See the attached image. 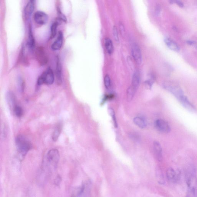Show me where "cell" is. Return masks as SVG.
<instances>
[{
    "instance_id": "6da1fadb",
    "label": "cell",
    "mask_w": 197,
    "mask_h": 197,
    "mask_svg": "<svg viewBox=\"0 0 197 197\" xmlns=\"http://www.w3.org/2000/svg\"><path fill=\"white\" fill-rule=\"evenodd\" d=\"M60 159L59 152L56 149L48 151L43 160L42 173L46 177L50 175L56 169Z\"/></svg>"
},
{
    "instance_id": "7a4b0ae2",
    "label": "cell",
    "mask_w": 197,
    "mask_h": 197,
    "mask_svg": "<svg viewBox=\"0 0 197 197\" xmlns=\"http://www.w3.org/2000/svg\"><path fill=\"white\" fill-rule=\"evenodd\" d=\"M16 144L19 156L23 158L31 149V143L23 136L19 135L16 137Z\"/></svg>"
},
{
    "instance_id": "3957f363",
    "label": "cell",
    "mask_w": 197,
    "mask_h": 197,
    "mask_svg": "<svg viewBox=\"0 0 197 197\" xmlns=\"http://www.w3.org/2000/svg\"><path fill=\"white\" fill-rule=\"evenodd\" d=\"M186 181L188 186L187 197H197V179L195 174L188 173Z\"/></svg>"
},
{
    "instance_id": "277c9868",
    "label": "cell",
    "mask_w": 197,
    "mask_h": 197,
    "mask_svg": "<svg viewBox=\"0 0 197 197\" xmlns=\"http://www.w3.org/2000/svg\"><path fill=\"white\" fill-rule=\"evenodd\" d=\"M162 85L164 88L172 93L179 100L184 96L182 89L175 82L167 81Z\"/></svg>"
},
{
    "instance_id": "5b68a950",
    "label": "cell",
    "mask_w": 197,
    "mask_h": 197,
    "mask_svg": "<svg viewBox=\"0 0 197 197\" xmlns=\"http://www.w3.org/2000/svg\"><path fill=\"white\" fill-rule=\"evenodd\" d=\"M55 80V74L53 70L49 67L39 77L37 81V85H52L53 84Z\"/></svg>"
},
{
    "instance_id": "8992f818",
    "label": "cell",
    "mask_w": 197,
    "mask_h": 197,
    "mask_svg": "<svg viewBox=\"0 0 197 197\" xmlns=\"http://www.w3.org/2000/svg\"><path fill=\"white\" fill-rule=\"evenodd\" d=\"M35 55L36 59L40 66H45L47 64L49 59L44 48L41 47H37L36 50Z\"/></svg>"
},
{
    "instance_id": "52a82bcc",
    "label": "cell",
    "mask_w": 197,
    "mask_h": 197,
    "mask_svg": "<svg viewBox=\"0 0 197 197\" xmlns=\"http://www.w3.org/2000/svg\"><path fill=\"white\" fill-rule=\"evenodd\" d=\"M36 1L31 0L25 6L24 10V17L25 20H29L35 9Z\"/></svg>"
},
{
    "instance_id": "ba28073f",
    "label": "cell",
    "mask_w": 197,
    "mask_h": 197,
    "mask_svg": "<svg viewBox=\"0 0 197 197\" xmlns=\"http://www.w3.org/2000/svg\"><path fill=\"white\" fill-rule=\"evenodd\" d=\"M154 124L156 128L162 133H168L170 131L171 128L169 124L165 120L161 119L156 120Z\"/></svg>"
},
{
    "instance_id": "9c48e42d",
    "label": "cell",
    "mask_w": 197,
    "mask_h": 197,
    "mask_svg": "<svg viewBox=\"0 0 197 197\" xmlns=\"http://www.w3.org/2000/svg\"><path fill=\"white\" fill-rule=\"evenodd\" d=\"M34 20L38 25H45L49 20V16L46 13L43 11H38L36 12L34 16Z\"/></svg>"
},
{
    "instance_id": "30bf717a",
    "label": "cell",
    "mask_w": 197,
    "mask_h": 197,
    "mask_svg": "<svg viewBox=\"0 0 197 197\" xmlns=\"http://www.w3.org/2000/svg\"><path fill=\"white\" fill-rule=\"evenodd\" d=\"M132 55L136 62L140 64L142 61V53L140 48L136 43H134L132 47Z\"/></svg>"
},
{
    "instance_id": "8fae6325",
    "label": "cell",
    "mask_w": 197,
    "mask_h": 197,
    "mask_svg": "<svg viewBox=\"0 0 197 197\" xmlns=\"http://www.w3.org/2000/svg\"><path fill=\"white\" fill-rule=\"evenodd\" d=\"M55 75L57 84L58 85H61L63 81L62 67L59 57L57 58Z\"/></svg>"
},
{
    "instance_id": "7c38bea8",
    "label": "cell",
    "mask_w": 197,
    "mask_h": 197,
    "mask_svg": "<svg viewBox=\"0 0 197 197\" xmlns=\"http://www.w3.org/2000/svg\"><path fill=\"white\" fill-rule=\"evenodd\" d=\"M63 42V34L62 31H59L58 37L55 41L52 44L51 49L53 51H57L61 49Z\"/></svg>"
},
{
    "instance_id": "4fadbf2b",
    "label": "cell",
    "mask_w": 197,
    "mask_h": 197,
    "mask_svg": "<svg viewBox=\"0 0 197 197\" xmlns=\"http://www.w3.org/2000/svg\"><path fill=\"white\" fill-rule=\"evenodd\" d=\"M35 40L32 31L31 25H30L28 28V36L27 46L29 50L33 51L35 47Z\"/></svg>"
},
{
    "instance_id": "5bb4252c",
    "label": "cell",
    "mask_w": 197,
    "mask_h": 197,
    "mask_svg": "<svg viewBox=\"0 0 197 197\" xmlns=\"http://www.w3.org/2000/svg\"><path fill=\"white\" fill-rule=\"evenodd\" d=\"M141 77L139 72L135 71L133 74L132 79V85L131 87L136 91L140 84Z\"/></svg>"
},
{
    "instance_id": "9a60e30c",
    "label": "cell",
    "mask_w": 197,
    "mask_h": 197,
    "mask_svg": "<svg viewBox=\"0 0 197 197\" xmlns=\"http://www.w3.org/2000/svg\"><path fill=\"white\" fill-rule=\"evenodd\" d=\"M6 100L7 103L10 107V109L13 110L16 104V97L13 92L9 91L6 94Z\"/></svg>"
},
{
    "instance_id": "2e32d148",
    "label": "cell",
    "mask_w": 197,
    "mask_h": 197,
    "mask_svg": "<svg viewBox=\"0 0 197 197\" xmlns=\"http://www.w3.org/2000/svg\"><path fill=\"white\" fill-rule=\"evenodd\" d=\"M153 147L155 154L157 160L161 161L162 159V148L160 143L157 141H154L153 144Z\"/></svg>"
},
{
    "instance_id": "e0dca14e",
    "label": "cell",
    "mask_w": 197,
    "mask_h": 197,
    "mask_svg": "<svg viewBox=\"0 0 197 197\" xmlns=\"http://www.w3.org/2000/svg\"><path fill=\"white\" fill-rule=\"evenodd\" d=\"M179 101L188 110L190 111L191 112H195V107L191 103H190V102L188 100V98L185 96H183L179 100Z\"/></svg>"
},
{
    "instance_id": "ac0fdd59",
    "label": "cell",
    "mask_w": 197,
    "mask_h": 197,
    "mask_svg": "<svg viewBox=\"0 0 197 197\" xmlns=\"http://www.w3.org/2000/svg\"><path fill=\"white\" fill-rule=\"evenodd\" d=\"M164 41L167 46L171 50L176 52H178L180 51V48L178 45L171 39L166 37L164 40Z\"/></svg>"
},
{
    "instance_id": "d6986e66",
    "label": "cell",
    "mask_w": 197,
    "mask_h": 197,
    "mask_svg": "<svg viewBox=\"0 0 197 197\" xmlns=\"http://www.w3.org/2000/svg\"><path fill=\"white\" fill-rule=\"evenodd\" d=\"M166 175L168 180L170 181L175 182L178 180V174L172 168H170L166 172Z\"/></svg>"
},
{
    "instance_id": "ffe728a7",
    "label": "cell",
    "mask_w": 197,
    "mask_h": 197,
    "mask_svg": "<svg viewBox=\"0 0 197 197\" xmlns=\"http://www.w3.org/2000/svg\"><path fill=\"white\" fill-rule=\"evenodd\" d=\"M134 123L138 127L141 129L145 128L147 126V122L145 119L142 117H136L134 118Z\"/></svg>"
},
{
    "instance_id": "44dd1931",
    "label": "cell",
    "mask_w": 197,
    "mask_h": 197,
    "mask_svg": "<svg viewBox=\"0 0 197 197\" xmlns=\"http://www.w3.org/2000/svg\"><path fill=\"white\" fill-rule=\"evenodd\" d=\"M104 44L105 47L109 55H111L113 53L114 51L113 45L112 40L109 38H106L104 40Z\"/></svg>"
},
{
    "instance_id": "7402d4cb",
    "label": "cell",
    "mask_w": 197,
    "mask_h": 197,
    "mask_svg": "<svg viewBox=\"0 0 197 197\" xmlns=\"http://www.w3.org/2000/svg\"><path fill=\"white\" fill-rule=\"evenodd\" d=\"M62 127L61 124H59L56 126L52 134V140L55 142L58 140L61 133Z\"/></svg>"
},
{
    "instance_id": "603a6c76",
    "label": "cell",
    "mask_w": 197,
    "mask_h": 197,
    "mask_svg": "<svg viewBox=\"0 0 197 197\" xmlns=\"http://www.w3.org/2000/svg\"><path fill=\"white\" fill-rule=\"evenodd\" d=\"M59 22L56 21L52 24L51 28L50 39H52L55 37L57 34V28L59 25Z\"/></svg>"
},
{
    "instance_id": "cb8c5ba5",
    "label": "cell",
    "mask_w": 197,
    "mask_h": 197,
    "mask_svg": "<svg viewBox=\"0 0 197 197\" xmlns=\"http://www.w3.org/2000/svg\"><path fill=\"white\" fill-rule=\"evenodd\" d=\"M18 89L21 93H23L25 91V81L21 77H19L17 79Z\"/></svg>"
},
{
    "instance_id": "d4e9b609",
    "label": "cell",
    "mask_w": 197,
    "mask_h": 197,
    "mask_svg": "<svg viewBox=\"0 0 197 197\" xmlns=\"http://www.w3.org/2000/svg\"><path fill=\"white\" fill-rule=\"evenodd\" d=\"M13 111L15 115L18 118H21L23 115L24 111L21 107L17 105L14 109H13Z\"/></svg>"
},
{
    "instance_id": "484cf974",
    "label": "cell",
    "mask_w": 197,
    "mask_h": 197,
    "mask_svg": "<svg viewBox=\"0 0 197 197\" xmlns=\"http://www.w3.org/2000/svg\"><path fill=\"white\" fill-rule=\"evenodd\" d=\"M136 91L133 89L131 87H130L128 89L127 93V97L128 101H131L133 100L135 95Z\"/></svg>"
},
{
    "instance_id": "4316f807",
    "label": "cell",
    "mask_w": 197,
    "mask_h": 197,
    "mask_svg": "<svg viewBox=\"0 0 197 197\" xmlns=\"http://www.w3.org/2000/svg\"><path fill=\"white\" fill-rule=\"evenodd\" d=\"M57 13L58 16V19L60 21H62L64 22H66L67 18L66 17L65 15L62 12L61 8L59 6L57 7Z\"/></svg>"
},
{
    "instance_id": "83f0119b",
    "label": "cell",
    "mask_w": 197,
    "mask_h": 197,
    "mask_svg": "<svg viewBox=\"0 0 197 197\" xmlns=\"http://www.w3.org/2000/svg\"><path fill=\"white\" fill-rule=\"evenodd\" d=\"M108 112H109L110 115L111 116V118H112V121L114 122V126H115V127H118V124H117L115 112H114L113 109H112V108H109L108 109Z\"/></svg>"
},
{
    "instance_id": "f1b7e54d",
    "label": "cell",
    "mask_w": 197,
    "mask_h": 197,
    "mask_svg": "<svg viewBox=\"0 0 197 197\" xmlns=\"http://www.w3.org/2000/svg\"><path fill=\"white\" fill-rule=\"evenodd\" d=\"M104 84L105 87L107 89H110L111 86L110 78L108 75L105 76L104 78Z\"/></svg>"
},
{
    "instance_id": "f546056e",
    "label": "cell",
    "mask_w": 197,
    "mask_h": 197,
    "mask_svg": "<svg viewBox=\"0 0 197 197\" xmlns=\"http://www.w3.org/2000/svg\"><path fill=\"white\" fill-rule=\"evenodd\" d=\"M129 138L133 140V141H136L137 142H139L140 140V136L137 133H131L129 134Z\"/></svg>"
},
{
    "instance_id": "4dcf8cb0",
    "label": "cell",
    "mask_w": 197,
    "mask_h": 197,
    "mask_svg": "<svg viewBox=\"0 0 197 197\" xmlns=\"http://www.w3.org/2000/svg\"><path fill=\"white\" fill-rule=\"evenodd\" d=\"M20 59L22 62L25 64H27L28 63V61H27L26 57L25 56V49L22 47L21 51V52Z\"/></svg>"
},
{
    "instance_id": "1f68e13d",
    "label": "cell",
    "mask_w": 197,
    "mask_h": 197,
    "mask_svg": "<svg viewBox=\"0 0 197 197\" xmlns=\"http://www.w3.org/2000/svg\"><path fill=\"white\" fill-rule=\"evenodd\" d=\"M154 77L152 76L150 79L146 81L145 82V85L149 89H151L154 83Z\"/></svg>"
},
{
    "instance_id": "d6a6232c",
    "label": "cell",
    "mask_w": 197,
    "mask_h": 197,
    "mask_svg": "<svg viewBox=\"0 0 197 197\" xmlns=\"http://www.w3.org/2000/svg\"><path fill=\"white\" fill-rule=\"evenodd\" d=\"M113 34L114 38L115 41H116L117 43H119V38L118 30H117L116 27V26H114L113 28Z\"/></svg>"
},
{
    "instance_id": "836d02e7",
    "label": "cell",
    "mask_w": 197,
    "mask_h": 197,
    "mask_svg": "<svg viewBox=\"0 0 197 197\" xmlns=\"http://www.w3.org/2000/svg\"><path fill=\"white\" fill-rule=\"evenodd\" d=\"M161 10V8L160 6L159 5H157L156 7L155 13L156 16H159L160 14Z\"/></svg>"
},
{
    "instance_id": "e575fe53",
    "label": "cell",
    "mask_w": 197,
    "mask_h": 197,
    "mask_svg": "<svg viewBox=\"0 0 197 197\" xmlns=\"http://www.w3.org/2000/svg\"><path fill=\"white\" fill-rule=\"evenodd\" d=\"M187 43L189 45L194 46L197 49V43L196 42L192 41V40H188Z\"/></svg>"
},
{
    "instance_id": "d590c367",
    "label": "cell",
    "mask_w": 197,
    "mask_h": 197,
    "mask_svg": "<svg viewBox=\"0 0 197 197\" xmlns=\"http://www.w3.org/2000/svg\"><path fill=\"white\" fill-rule=\"evenodd\" d=\"M174 3L177 4V5L179 6V7H183L184 6V4H183V3L180 1H174Z\"/></svg>"
},
{
    "instance_id": "8d00e7d4",
    "label": "cell",
    "mask_w": 197,
    "mask_h": 197,
    "mask_svg": "<svg viewBox=\"0 0 197 197\" xmlns=\"http://www.w3.org/2000/svg\"><path fill=\"white\" fill-rule=\"evenodd\" d=\"M119 28H120V30H121V33L122 34H124V26H123V25L121 23L120 24Z\"/></svg>"
},
{
    "instance_id": "74e56055",
    "label": "cell",
    "mask_w": 197,
    "mask_h": 197,
    "mask_svg": "<svg viewBox=\"0 0 197 197\" xmlns=\"http://www.w3.org/2000/svg\"><path fill=\"white\" fill-rule=\"evenodd\" d=\"M61 178H60V177L58 176L57 177L56 179L55 180V184H59V183L61 182Z\"/></svg>"
}]
</instances>
